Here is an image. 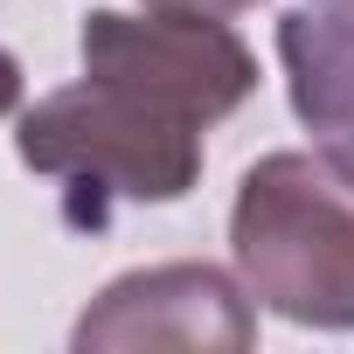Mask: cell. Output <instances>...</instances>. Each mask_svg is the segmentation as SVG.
<instances>
[{"label": "cell", "instance_id": "6da1fadb", "mask_svg": "<svg viewBox=\"0 0 354 354\" xmlns=\"http://www.w3.org/2000/svg\"><path fill=\"white\" fill-rule=\"evenodd\" d=\"M202 132L209 125L174 97L111 70H84L21 111L15 153L49 181L84 188L70 209L77 223H104L111 202H181L202 181Z\"/></svg>", "mask_w": 354, "mask_h": 354}, {"label": "cell", "instance_id": "7a4b0ae2", "mask_svg": "<svg viewBox=\"0 0 354 354\" xmlns=\"http://www.w3.org/2000/svg\"><path fill=\"white\" fill-rule=\"evenodd\" d=\"M230 257L257 306L292 326H354V167L333 153H264L230 202Z\"/></svg>", "mask_w": 354, "mask_h": 354}, {"label": "cell", "instance_id": "3957f363", "mask_svg": "<svg viewBox=\"0 0 354 354\" xmlns=\"http://www.w3.org/2000/svg\"><path fill=\"white\" fill-rule=\"evenodd\" d=\"M77 56H84V70H111V77H132V84L174 97L202 125H223L257 91L250 42L223 15H195V8H146V15L91 8Z\"/></svg>", "mask_w": 354, "mask_h": 354}, {"label": "cell", "instance_id": "277c9868", "mask_svg": "<svg viewBox=\"0 0 354 354\" xmlns=\"http://www.w3.org/2000/svg\"><path fill=\"white\" fill-rule=\"evenodd\" d=\"M84 354L91 347H202V354H243L257 340V313H250V292L216 271V264H146V271H125L111 278L77 333H70Z\"/></svg>", "mask_w": 354, "mask_h": 354}, {"label": "cell", "instance_id": "5b68a950", "mask_svg": "<svg viewBox=\"0 0 354 354\" xmlns=\"http://www.w3.org/2000/svg\"><path fill=\"white\" fill-rule=\"evenodd\" d=\"M278 63L299 125L354 167V0H299L278 15Z\"/></svg>", "mask_w": 354, "mask_h": 354}, {"label": "cell", "instance_id": "8992f818", "mask_svg": "<svg viewBox=\"0 0 354 354\" xmlns=\"http://www.w3.org/2000/svg\"><path fill=\"white\" fill-rule=\"evenodd\" d=\"M15 104H21V63H15L8 49H0V118H8Z\"/></svg>", "mask_w": 354, "mask_h": 354}, {"label": "cell", "instance_id": "52a82bcc", "mask_svg": "<svg viewBox=\"0 0 354 354\" xmlns=\"http://www.w3.org/2000/svg\"><path fill=\"white\" fill-rule=\"evenodd\" d=\"M146 8H195V15H243L257 0H146Z\"/></svg>", "mask_w": 354, "mask_h": 354}]
</instances>
